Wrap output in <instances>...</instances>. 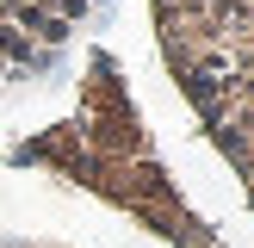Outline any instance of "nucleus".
I'll return each mask as SVG.
<instances>
[{
	"label": "nucleus",
	"instance_id": "obj_3",
	"mask_svg": "<svg viewBox=\"0 0 254 248\" xmlns=\"http://www.w3.org/2000/svg\"><path fill=\"white\" fill-rule=\"evenodd\" d=\"M0 248H56V242H0Z\"/></svg>",
	"mask_w": 254,
	"mask_h": 248
},
{
	"label": "nucleus",
	"instance_id": "obj_1",
	"mask_svg": "<svg viewBox=\"0 0 254 248\" xmlns=\"http://www.w3.org/2000/svg\"><path fill=\"white\" fill-rule=\"evenodd\" d=\"M155 44L254 205V0H149Z\"/></svg>",
	"mask_w": 254,
	"mask_h": 248
},
{
	"label": "nucleus",
	"instance_id": "obj_2",
	"mask_svg": "<svg viewBox=\"0 0 254 248\" xmlns=\"http://www.w3.org/2000/svg\"><path fill=\"white\" fill-rule=\"evenodd\" d=\"M106 0H0V93L50 74Z\"/></svg>",
	"mask_w": 254,
	"mask_h": 248
}]
</instances>
